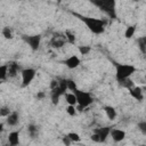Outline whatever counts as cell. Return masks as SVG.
<instances>
[{"label":"cell","mask_w":146,"mask_h":146,"mask_svg":"<svg viewBox=\"0 0 146 146\" xmlns=\"http://www.w3.org/2000/svg\"><path fill=\"white\" fill-rule=\"evenodd\" d=\"M79 17L92 33L100 34L104 32V30H105L104 21H102L99 18H95V17H87V16H79Z\"/></svg>","instance_id":"cell-1"},{"label":"cell","mask_w":146,"mask_h":146,"mask_svg":"<svg viewBox=\"0 0 146 146\" xmlns=\"http://www.w3.org/2000/svg\"><path fill=\"white\" fill-rule=\"evenodd\" d=\"M90 2H92L98 9L107 14L110 17L115 18V0H90Z\"/></svg>","instance_id":"cell-2"},{"label":"cell","mask_w":146,"mask_h":146,"mask_svg":"<svg viewBox=\"0 0 146 146\" xmlns=\"http://www.w3.org/2000/svg\"><path fill=\"white\" fill-rule=\"evenodd\" d=\"M135 72H136V67L130 64H116L115 66V78L119 82L130 78Z\"/></svg>","instance_id":"cell-3"},{"label":"cell","mask_w":146,"mask_h":146,"mask_svg":"<svg viewBox=\"0 0 146 146\" xmlns=\"http://www.w3.org/2000/svg\"><path fill=\"white\" fill-rule=\"evenodd\" d=\"M73 92L75 94V97H76V104L79 105L78 107L79 111H82L84 107H88L92 103V97L88 91L75 89Z\"/></svg>","instance_id":"cell-4"},{"label":"cell","mask_w":146,"mask_h":146,"mask_svg":"<svg viewBox=\"0 0 146 146\" xmlns=\"http://www.w3.org/2000/svg\"><path fill=\"white\" fill-rule=\"evenodd\" d=\"M111 128L110 127H103V128H97L94 130V135L91 136V139L96 143H104L106 138L110 136Z\"/></svg>","instance_id":"cell-5"},{"label":"cell","mask_w":146,"mask_h":146,"mask_svg":"<svg viewBox=\"0 0 146 146\" xmlns=\"http://www.w3.org/2000/svg\"><path fill=\"white\" fill-rule=\"evenodd\" d=\"M21 74H22V86L23 87H27L29 84H31V82L33 81L36 72L34 68H24L21 71Z\"/></svg>","instance_id":"cell-6"},{"label":"cell","mask_w":146,"mask_h":146,"mask_svg":"<svg viewBox=\"0 0 146 146\" xmlns=\"http://www.w3.org/2000/svg\"><path fill=\"white\" fill-rule=\"evenodd\" d=\"M23 39L27 42V44L30 46V48L33 50V51H35V50H38L39 49V47H40V43H41V35L40 34H35V35H25V36H23Z\"/></svg>","instance_id":"cell-7"},{"label":"cell","mask_w":146,"mask_h":146,"mask_svg":"<svg viewBox=\"0 0 146 146\" xmlns=\"http://www.w3.org/2000/svg\"><path fill=\"white\" fill-rule=\"evenodd\" d=\"M66 42L65 34H55L50 40V46L52 48H62Z\"/></svg>","instance_id":"cell-8"},{"label":"cell","mask_w":146,"mask_h":146,"mask_svg":"<svg viewBox=\"0 0 146 146\" xmlns=\"http://www.w3.org/2000/svg\"><path fill=\"white\" fill-rule=\"evenodd\" d=\"M64 64L66 65V67L73 70V68H76L79 65H80V58L75 55H72L70 57H67L65 60H64Z\"/></svg>","instance_id":"cell-9"},{"label":"cell","mask_w":146,"mask_h":146,"mask_svg":"<svg viewBox=\"0 0 146 146\" xmlns=\"http://www.w3.org/2000/svg\"><path fill=\"white\" fill-rule=\"evenodd\" d=\"M110 135H111L112 139L114 141H116V143L122 141L125 138V132L123 130H121V129H111Z\"/></svg>","instance_id":"cell-10"},{"label":"cell","mask_w":146,"mask_h":146,"mask_svg":"<svg viewBox=\"0 0 146 146\" xmlns=\"http://www.w3.org/2000/svg\"><path fill=\"white\" fill-rule=\"evenodd\" d=\"M129 94L132 98H135L136 100H143L144 96H143V89L140 87H131L129 88Z\"/></svg>","instance_id":"cell-11"},{"label":"cell","mask_w":146,"mask_h":146,"mask_svg":"<svg viewBox=\"0 0 146 146\" xmlns=\"http://www.w3.org/2000/svg\"><path fill=\"white\" fill-rule=\"evenodd\" d=\"M6 117H7L6 122H7V124L10 125V127L16 125V124L18 123V121H19V114H18L17 112H10Z\"/></svg>","instance_id":"cell-12"},{"label":"cell","mask_w":146,"mask_h":146,"mask_svg":"<svg viewBox=\"0 0 146 146\" xmlns=\"http://www.w3.org/2000/svg\"><path fill=\"white\" fill-rule=\"evenodd\" d=\"M18 71H19V67H18V65H17L16 63L13 62V63H9V64L7 65V74H8L9 78L16 76L17 73H18Z\"/></svg>","instance_id":"cell-13"},{"label":"cell","mask_w":146,"mask_h":146,"mask_svg":"<svg viewBox=\"0 0 146 146\" xmlns=\"http://www.w3.org/2000/svg\"><path fill=\"white\" fill-rule=\"evenodd\" d=\"M8 143L11 146H16L19 144V131H11L8 136Z\"/></svg>","instance_id":"cell-14"},{"label":"cell","mask_w":146,"mask_h":146,"mask_svg":"<svg viewBox=\"0 0 146 146\" xmlns=\"http://www.w3.org/2000/svg\"><path fill=\"white\" fill-rule=\"evenodd\" d=\"M104 111H105V113H106V115H107V117H108L110 120H114V119H115V116H116V111H115L114 107H112V106H105V107H104Z\"/></svg>","instance_id":"cell-15"},{"label":"cell","mask_w":146,"mask_h":146,"mask_svg":"<svg viewBox=\"0 0 146 146\" xmlns=\"http://www.w3.org/2000/svg\"><path fill=\"white\" fill-rule=\"evenodd\" d=\"M65 99L67 102L68 105H75L76 104V97L74 92H70V94H65Z\"/></svg>","instance_id":"cell-16"},{"label":"cell","mask_w":146,"mask_h":146,"mask_svg":"<svg viewBox=\"0 0 146 146\" xmlns=\"http://www.w3.org/2000/svg\"><path fill=\"white\" fill-rule=\"evenodd\" d=\"M135 32H136V26H135V25L128 26V27H127V30H125V32H124V36H125L127 39H130V38H132V36H133Z\"/></svg>","instance_id":"cell-17"},{"label":"cell","mask_w":146,"mask_h":146,"mask_svg":"<svg viewBox=\"0 0 146 146\" xmlns=\"http://www.w3.org/2000/svg\"><path fill=\"white\" fill-rule=\"evenodd\" d=\"M2 35H3V38L5 39H8V40H10V39H13V32H11V30H10V27H8V26H5L3 29H2Z\"/></svg>","instance_id":"cell-18"},{"label":"cell","mask_w":146,"mask_h":146,"mask_svg":"<svg viewBox=\"0 0 146 146\" xmlns=\"http://www.w3.org/2000/svg\"><path fill=\"white\" fill-rule=\"evenodd\" d=\"M27 131H29V135H30L32 138H34V137L38 136V127L34 125V124H30L29 128H27Z\"/></svg>","instance_id":"cell-19"},{"label":"cell","mask_w":146,"mask_h":146,"mask_svg":"<svg viewBox=\"0 0 146 146\" xmlns=\"http://www.w3.org/2000/svg\"><path fill=\"white\" fill-rule=\"evenodd\" d=\"M8 78L7 74V65H1L0 66V81H3Z\"/></svg>","instance_id":"cell-20"},{"label":"cell","mask_w":146,"mask_h":146,"mask_svg":"<svg viewBox=\"0 0 146 146\" xmlns=\"http://www.w3.org/2000/svg\"><path fill=\"white\" fill-rule=\"evenodd\" d=\"M65 38H66V41L70 42V43H74L75 42V35L71 31H66L65 32Z\"/></svg>","instance_id":"cell-21"},{"label":"cell","mask_w":146,"mask_h":146,"mask_svg":"<svg viewBox=\"0 0 146 146\" xmlns=\"http://www.w3.org/2000/svg\"><path fill=\"white\" fill-rule=\"evenodd\" d=\"M78 49H79L81 55H88L90 52V50H91V48L89 46H79Z\"/></svg>","instance_id":"cell-22"},{"label":"cell","mask_w":146,"mask_h":146,"mask_svg":"<svg viewBox=\"0 0 146 146\" xmlns=\"http://www.w3.org/2000/svg\"><path fill=\"white\" fill-rule=\"evenodd\" d=\"M138 44H139V48L141 50L143 54H145V46H146V38H139L138 39Z\"/></svg>","instance_id":"cell-23"},{"label":"cell","mask_w":146,"mask_h":146,"mask_svg":"<svg viewBox=\"0 0 146 146\" xmlns=\"http://www.w3.org/2000/svg\"><path fill=\"white\" fill-rule=\"evenodd\" d=\"M66 86H67V90H71V91H74L76 88V83L73 81V80H66Z\"/></svg>","instance_id":"cell-24"},{"label":"cell","mask_w":146,"mask_h":146,"mask_svg":"<svg viewBox=\"0 0 146 146\" xmlns=\"http://www.w3.org/2000/svg\"><path fill=\"white\" fill-rule=\"evenodd\" d=\"M66 112L68 115L71 116H74L76 114V108H75V105H68L67 108H66Z\"/></svg>","instance_id":"cell-25"},{"label":"cell","mask_w":146,"mask_h":146,"mask_svg":"<svg viewBox=\"0 0 146 146\" xmlns=\"http://www.w3.org/2000/svg\"><path fill=\"white\" fill-rule=\"evenodd\" d=\"M67 137L71 139V141H80V136L76 132H68Z\"/></svg>","instance_id":"cell-26"},{"label":"cell","mask_w":146,"mask_h":146,"mask_svg":"<svg viewBox=\"0 0 146 146\" xmlns=\"http://www.w3.org/2000/svg\"><path fill=\"white\" fill-rule=\"evenodd\" d=\"M9 113H10V110L8 107L3 106V107L0 108V116H7Z\"/></svg>","instance_id":"cell-27"},{"label":"cell","mask_w":146,"mask_h":146,"mask_svg":"<svg viewBox=\"0 0 146 146\" xmlns=\"http://www.w3.org/2000/svg\"><path fill=\"white\" fill-rule=\"evenodd\" d=\"M138 128L143 131V133H146V122H145V121L139 122V123H138Z\"/></svg>","instance_id":"cell-28"},{"label":"cell","mask_w":146,"mask_h":146,"mask_svg":"<svg viewBox=\"0 0 146 146\" xmlns=\"http://www.w3.org/2000/svg\"><path fill=\"white\" fill-rule=\"evenodd\" d=\"M57 86H58V81L57 80H51V82H50V89H55Z\"/></svg>","instance_id":"cell-29"},{"label":"cell","mask_w":146,"mask_h":146,"mask_svg":"<svg viewBox=\"0 0 146 146\" xmlns=\"http://www.w3.org/2000/svg\"><path fill=\"white\" fill-rule=\"evenodd\" d=\"M44 97H46V94H44L43 91H40V92L36 94V98H38V99H42V98H44Z\"/></svg>","instance_id":"cell-30"},{"label":"cell","mask_w":146,"mask_h":146,"mask_svg":"<svg viewBox=\"0 0 146 146\" xmlns=\"http://www.w3.org/2000/svg\"><path fill=\"white\" fill-rule=\"evenodd\" d=\"M63 141H64V144H66V145H70L72 141H71V139L66 136V137H64V139H63Z\"/></svg>","instance_id":"cell-31"},{"label":"cell","mask_w":146,"mask_h":146,"mask_svg":"<svg viewBox=\"0 0 146 146\" xmlns=\"http://www.w3.org/2000/svg\"><path fill=\"white\" fill-rule=\"evenodd\" d=\"M2 130H3V123H0V133L2 132Z\"/></svg>","instance_id":"cell-32"},{"label":"cell","mask_w":146,"mask_h":146,"mask_svg":"<svg viewBox=\"0 0 146 146\" xmlns=\"http://www.w3.org/2000/svg\"><path fill=\"white\" fill-rule=\"evenodd\" d=\"M57 1H58V2H60V1H62V0H57Z\"/></svg>","instance_id":"cell-33"},{"label":"cell","mask_w":146,"mask_h":146,"mask_svg":"<svg viewBox=\"0 0 146 146\" xmlns=\"http://www.w3.org/2000/svg\"><path fill=\"white\" fill-rule=\"evenodd\" d=\"M133 1H139V0H133Z\"/></svg>","instance_id":"cell-34"},{"label":"cell","mask_w":146,"mask_h":146,"mask_svg":"<svg viewBox=\"0 0 146 146\" xmlns=\"http://www.w3.org/2000/svg\"><path fill=\"white\" fill-rule=\"evenodd\" d=\"M19 1H22V0H19Z\"/></svg>","instance_id":"cell-35"}]
</instances>
